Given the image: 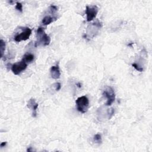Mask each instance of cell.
Here are the masks:
<instances>
[{"label": "cell", "instance_id": "6da1fadb", "mask_svg": "<svg viewBox=\"0 0 152 152\" xmlns=\"http://www.w3.org/2000/svg\"><path fill=\"white\" fill-rule=\"evenodd\" d=\"M51 43L50 37L45 32L43 28H39L37 30V41L35 43V47L40 45L48 46Z\"/></svg>", "mask_w": 152, "mask_h": 152}, {"label": "cell", "instance_id": "7a4b0ae2", "mask_svg": "<svg viewBox=\"0 0 152 152\" xmlns=\"http://www.w3.org/2000/svg\"><path fill=\"white\" fill-rule=\"evenodd\" d=\"M102 26V23L99 21H97L96 22L89 25L88 28H87L86 33L84 36V37L88 40L93 39L98 34Z\"/></svg>", "mask_w": 152, "mask_h": 152}, {"label": "cell", "instance_id": "3957f363", "mask_svg": "<svg viewBox=\"0 0 152 152\" xmlns=\"http://www.w3.org/2000/svg\"><path fill=\"white\" fill-rule=\"evenodd\" d=\"M77 110L82 114H85L88 111L89 107V100L88 97L83 96L77 99L76 101Z\"/></svg>", "mask_w": 152, "mask_h": 152}, {"label": "cell", "instance_id": "277c9868", "mask_svg": "<svg viewBox=\"0 0 152 152\" xmlns=\"http://www.w3.org/2000/svg\"><path fill=\"white\" fill-rule=\"evenodd\" d=\"M103 96L107 99L106 106H111L115 100V94L111 87H107L103 92Z\"/></svg>", "mask_w": 152, "mask_h": 152}, {"label": "cell", "instance_id": "5b68a950", "mask_svg": "<svg viewBox=\"0 0 152 152\" xmlns=\"http://www.w3.org/2000/svg\"><path fill=\"white\" fill-rule=\"evenodd\" d=\"M99 11V8L96 6H87L86 7V14L87 21L88 22L92 21L96 18L98 13Z\"/></svg>", "mask_w": 152, "mask_h": 152}, {"label": "cell", "instance_id": "8992f818", "mask_svg": "<svg viewBox=\"0 0 152 152\" xmlns=\"http://www.w3.org/2000/svg\"><path fill=\"white\" fill-rule=\"evenodd\" d=\"M27 67V63L22 60L13 64L11 66V70L15 75H19L21 72L26 69Z\"/></svg>", "mask_w": 152, "mask_h": 152}, {"label": "cell", "instance_id": "52a82bcc", "mask_svg": "<svg viewBox=\"0 0 152 152\" xmlns=\"http://www.w3.org/2000/svg\"><path fill=\"white\" fill-rule=\"evenodd\" d=\"M32 34V30L29 28H23V30L20 33L17 34L14 37V40L17 42H20L23 40H26L29 39Z\"/></svg>", "mask_w": 152, "mask_h": 152}, {"label": "cell", "instance_id": "ba28073f", "mask_svg": "<svg viewBox=\"0 0 152 152\" xmlns=\"http://www.w3.org/2000/svg\"><path fill=\"white\" fill-rule=\"evenodd\" d=\"M38 103L36 102L34 99H30L27 105L28 108H30L32 111V117L35 118L37 116V110L38 107Z\"/></svg>", "mask_w": 152, "mask_h": 152}, {"label": "cell", "instance_id": "9c48e42d", "mask_svg": "<svg viewBox=\"0 0 152 152\" xmlns=\"http://www.w3.org/2000/svg\"><path fill=\"white\" fill-rule=\"evenodd\" d=\"M50 73H51V77L52 78L55 79V80L59 78V77L61 76V72H60V70H59V65L57 64L56 66H52L51 68Z\"/></svg>", "mask_w": 152, "mask_h": 152}, {"label": "cell", "instance_id": "30bf717a", "mask_svg": "<svg viewBox=\"0 0 152 152\" xmlns=\"http://www.w3.org/2000/svg\"><path fill=\"white\" fill-rule=\"evenodd\" d=\"M57 20V17H56L51 16H46L45 17L43 18V19L42 20V23L43 25L47 26V25H49L51 23L54 22V21H56Z\"/></svg>", "mask_w": 152, "mask_h": 152}, {"label": "cell", "instance_id": "8fae6325", "mask_svg": "<svg viewBox=\"0 0 152 152\" xmlns=\"http://www.w3.org/2000/svg\"><path fill=\"white\" fill-rule=\"evenodd\" d=\"M35 57L32 54H26L23 56V58L22 59L23 61L26 62V63H30L34 60Z\"/></svg>", "mask_w": 152, "mask_h": 152}, {"label": "cell", "instance_id": "7c38bea8", "mask_svg": "<svg viewBox=\"0 0 152 152\" xmlns=\"http://www.w3.org/2000/svg\"><path fill=\"white\" fill-rule=\"evenodd\" d=\"M6 42L3 40H0V52H1V58H3L4 53L6 49Z\"/></svg>", "mask_w": 152, "mask_h": 152}, {"label": "cell", "instance_id": "4fadbf2b", "mask_svg": "<svg viewBox=\"0 0 152 152\" xmlns=\"http://www.w3.org/2000/svg\"><path fill=\"white\" fill-rule=\"evenodd\" d=\"M93 140L97 144H101L102 143V139L101 135L100 134H95L93 137Z\"/></svg>", "mask_w": 152, "mask_h": 152}, {"label": "cell", "instance_id": "5bb4252c", "mask_svg": "<svg viewBox=\"0 0 152 152\" xmlns=\"http://www.w3.org/2000/svg\"><path fill=\"white\" fill-rule=\"evenodd\" d=\"M132 66H133V67H134V68L137 71H138L142 72V71H143V70H144L143 68L142 67L140 66L138 64H137V63H133V64H132Z\"/></svg>", "mask_w": 152, "mask_h": 152}, {"label": "cell", "instance_id": "9a60e30c", "mask_svg": "<svg viewBox=\"0 0 152 152\" xmlns=\"http://www.w3.org/2000/svg\"><path fill=\"white\" fill-rule=\"evenodd\" d=\"M16 10H17L20 12L22 13L23 12V5H22V4L19 3V2H17L16 6Z\"/></svg>", "mask_w": 152, "mask_h": 152}, {"label": "cell", "instance_id": "2e32d148", "mask_svg": "<svg viewBox=\"0 0 152 152\" xmlns=\"http://www.w3.org/2000/svg\"><path fill=\"white\" fill-rule=\"evenodd\" d=\"M49 11L51 14H55L58 11V7L55 6L51 5L49 7Z\"/></svg>", "mask_w": 152, "mask_h": 152}, {"label": "cell", "instance_id": "e0dca14e", "mask_svg": "<svg viewBox=\"0 0 152 152\" xmlns=\"http://www.w3.org/2000/svg\"><path fill=\"white\" fill-rule=\"evenodd\" d=\"M53 87L55 89V91H59L61 88V84L60 83H56L54 84H53Z\"/></svg>", "mask_w": 152, "mask_h": 152}, {"label": "cell", "instance_id": "ac0fdd59", "mask_svg": "<svg viewBox=\"0 0 152 152\" xmlns=\"http://www.w3.org/2000/svg\"><path fill=\"white\" fill-rule=\"evenodd\" d=\"M6 144H7V142H3V143H1V145H0V146H1V148H3V147H5Z\"/></svg>", "mask_w": 152, "mask_h": 152}, {"label": "cell", "instance_id": "d6986e66", "mask_svg": "<svg viewBox=\"0 0 152 152\" xmlns=\"http://www.w3.org/2000/svg\"><path fill=\"white\" fill-rule=\"evenodd\" d=\"M77 86L78 87V88H81V83H77Z\"/></svg>", "mask_w": 152, "mask_h": 152}]
</instances>
